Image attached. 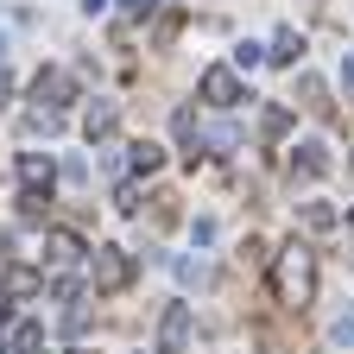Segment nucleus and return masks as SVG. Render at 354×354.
I'll use <instances>...</instances> for the list:
<instances>
[{
	"label": "nucleus",
	"mask_w": 354,
	"mask_h": 354,
	"mask_svg": "<svg viewBox=\"0 0 354 354\" xmlns=\"http://www.w3.org/2000/svg\"><path fill=\"white\" fill-rule=\"evenodd\" d=\"M272 285H279V304L304 310L310 297H317V253H310L304 241H291V247L279 253V272H272Z\"/></svg>",
	"instance_id": "nucleus-1"
},
{
	"label": "nucleus",
	"mask_w": 354,
	"mask_h": 354,
	"mask_svg": "<svg viewBox=\"0 0 354 354\" xmlns=\"http://www.w3.org/2000/svg\"><path fill=\"white\" fill-rule=\"evenodd\" d=\"M95 285L102 291H127L133 285V253L127 247H95Z\"/></svg>",
	"instance_id": "nucleus-2"
},
{
	"label": "nucleus",
	"mask_w": 354,
	"mask_h": 354,
	"mask_svg": "<svg viewBox=\"0 0 354 354\" xmlns=\"http://www.w3.org/2000/svg\"><path fill=\"white\" fill-rule=\"evenodd\" d=\"M32 95H38V102H51V108H64V102H76V76H70V70H38Z\"/></svg>",
	"instance_id": "nucleus-3"
},
{
	"label": "nucleus",
	"mask_w": 354,
	"mask_h": 354,
	"mask_svg": "<svg viewBox=\"0 0 354 354\" xmlns=\"http://www.w3.org/2000/svg\"><path fill=\"white\" fill-rule=\"evenodd\" d=\"M203 95H209L215 108H234V102H241V76H234V70H203Z\"/></svg>",
	"instance_id": "nucleus-4"
},
{
	"label": "nucleus",
	"mask_w": 354,
	"mask_h": 354,
	"mask_svg": "<svg viewBox=\"0 0 354 354\" xmlns=\"http://www.w3.org/2000/svg\"><path fill=\"white\" fill-rule=\"evenodd\" d=\"M19 184H26V196H51V158H44V152H26L19 158Z\"/></svg>",
	"instance_id": "nucleus-5"
},
{
	"label": "nucleus",
	"mask_w": 354,
	"mask_h": 354,
	"mask_svg": "<svg viewBox=\"0 0 354 354\" xmlns=\"http://www.w3.org/2000/svg\"><path fill=\"white\" fill-rule=\"evenodd\" d=\"M114 127H120V108L114 102H88V114H82V133H88V140H114Z\"/></svg>",
	"instance_id": "nucleus-6"
},
{
	"label": "nucleus",
	"mask_w": 354,
	"mask_h": 354,
	"mask_svg": "<svg viewBox=\"0 0 354 354\" xmlns=\"http://www.w3.org/2000/svg\"><path fill=\"white\" fill-rule=\"evenodd\" d=\"M184 342H190V304H171L165 310V354H177Z\"/></svg>",
	"instance_id": "nucleus-7"
},
{
	"label": "nucleus",
	"mask_w": 354,
	"mask_h": 354,
	"mask_svg": "<svg viewBox=\"0 0 354 354\" xmlns=\"http://www.w3.org/2000/svg\"><path fill=\"white\" fill-rule=\"evenodd\" d=\"M76 253H82L76 234H64V228H57V234H44V259H51V266H64V259H76Z\"/></svg>",
	"instance_id": "nucleus-8"
},
{
	"label": "nucleus",
	"mask_w": 354,
	"mask_h": 354,
	"mask_svg": "<svg viewBox=\"0 0 354 354\" xmlns=\"http://www.w3.org/2000/svg\"><path fill=\"white\" fill-rule=\"evenodd\" d=\"M297 171H304V177H323V171H329V158H323V146H317V140L297 146Z\"/></svg>",
	"instance_id": "nucleus-9"
},
{
	"label": "nucleus",
	"mask_w": 354,
	"mask_h": 354,
	"mask_svg": "<svg viewBox=\"0 0 354 354\" xmlns=\"http://www.w3.org/2000/svg\"><path fill=\"white\" fill-rule=\"evenodd\" d=\"M297 51H304V38H297V32L285 26V32L272 38V64H297Z\"/></svg>",
	"instance_id": "nucleus-10"
},
{
	"label": "nucleus",
	"mask_w": 354,
	"mask_h": 354,
	"mask_svg": "<svg viewBox=\"0 0 354 354\" xmlns=\"http://www.w3.org/2000/svg\"><path fill=\"white\" fill-rule=\"evenodd\" d=\"M158 158H165V152H158L152 140H140V146H133V171H158Z\"/></svg>",
	"instance_id": "nucleus-11"
},
{
	"label": "nucleus",
	"mask_w": 354,
	"mask_h": 354,
	"mask_svg": "<svg viewBox=\"0 0 354 354\" xmlns=\"http://www.w3.org/2000/svg\"><path fill=\"white\" fill-rule=\"evenodd\" d=\"M329 221H335V215H329L323 203H304V228H329Z\"/></svg>",
	"instance_id": "nucleus-12"
},
{
	"label": "nucleus",
	"mask_w": 354,
	"mask_h": 354,
	"mask_svg": "<svg viewBox=\"0 0 354 354\" xmlns=\"http://www.w3.org/2000/svg\"><path fill=\"white\" fill-rule=\"evenodd\" d=\"M285 127H291V114H285V108H266V140H279Z\"/></svg>",
	"instance_id": "nucleus-13"
},
{
	"label": "nucleus",
	"mask_w": 354,
	"mask_h": 354,
	"mask_svg": "<svg viewBox=\"0 0 354 354\" xmlns=\"http://www.w3.org/2000/svg\"><path fill=\"white\" fill-rule=\"evenodd\" d=\"M7 291H13V297H32V291H38V279H32V272H13V279H7Z\"/></svg>",
	"instance_id": "nucleus-14"
},
{
	"label": "nucleus",
	"mask_w": 354,
	"mask_h": 354,
	"mask_svg": "<svg viewBox=\"0 0 354 354\" xmlns=\"http://www.w3.org/2000/svg\"><path fill=\"white\" fill-rule=\"evenodd\" d=\"M335 342H354V317H342V323H335Z\"/></svg>",
	"instance_id": "nucleus-15"
},
{
	"label": "nucleus",
	"mask_w": 354,
	"mask_h": 354,
	"mask_svg": "<svg viewBox=\"0 0 354 354\" xmlns=\"http://www.w3.org/2000/svg\"><path fill=\"white\" fill-rule=\"evenodd\" d=\"M120 7H127V13H152V0H120Z\"/></svg>",
	"instance_id": "nucleus-16"
},
{
	"label": "nucleus",
	"mask_w": 354,
	"mask_h": 354,
	"mask_svg": "<svg viewBox=\"0 0 354 354\" xmlns=\"http://www.w3.org/2000/svg\"><path fill=\"white\" fill-rule=\"evenodd\" d=\"M0 95H13V76H7V70H0Z\"/></svg>",
	"instance_id": "nucleus-17"
},
{
	"label": "nucleus",
	"mask_w": 354,
	"mask_h": 354,
	"mask_svg": "<svg viewBox=\"0 0 354 354\" xmlns=\"http://www.w3.org/2000/svg\"><path fill=\"white\" fill-rule=\"evenodd\" d=\"M82 7H88V13H102V7H108V0H82Z\"/></svg>",
	"instance_id": "nucleus-18"
},
{
	"label": "nucleus",
	"mask_w": 354,
	"mask_h": 354,
	"mask_svg": "<svg viewBox=\"0 0 354 354\" xmlns=\"http://www.w3.org/2000/svg\"><path fill=\"white\" fill-rule=\"evenodd\" d=\"M348 234H354V209H348Z\"/></svg>",
	"instance_id": "nucleus-19"
},
{
	"label": "nucleus",
	"mask_w": 354,
	"mask_h": 354,
	"mask_svg": "<svg viewBox=\"0 0 354 354\" xmlns=\"http://www.w3.org/2000/svg\"><path fill=\"white\" fill-rule=\"evenodd\" d=\"M70 354H82V348H70Z\"/></svg>",
	"instance_id": "nucleus-20"
}]
</instances>
